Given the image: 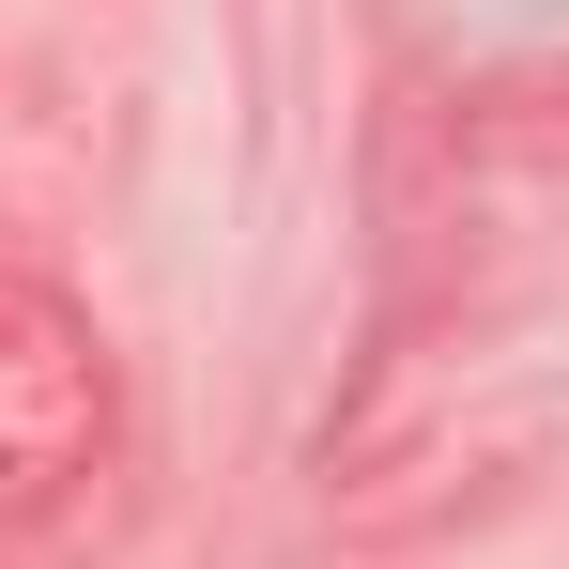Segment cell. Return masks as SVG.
Instances as JSON below:
<instances>
[{"instance_id":"1","label":"cell","mask_w":569,"mask_h":569,"mask_svg":"<svg viewBox=\"0 0 569 569\" xmlns=\"http://www.w3.org/2000/svg\"><path fill=\"white\" fill-rule=\"evenodd\" d=\"M108 462V339L93 308L31 262H0V523L78 508V477Z\"/></svg>"},{"instance_id":"2","label":"cell","mask_w":569,"mask_h":569,"mask_svg":"<svg viewBox=\"0 0 569 569\" xmlns=\"http://www.w3.org/2000/svg\"><path fill=\"white\" fill-rule=\"evenodd\" d=\"M477 154L569 170V78H508V93H477Z\"/></svg>"}]
</instances>
